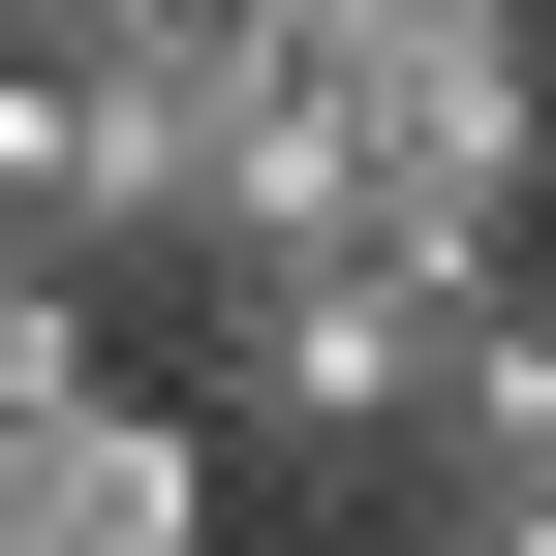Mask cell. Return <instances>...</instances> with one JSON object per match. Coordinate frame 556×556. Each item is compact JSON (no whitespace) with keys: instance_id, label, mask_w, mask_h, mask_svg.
Instances as JSON below:
<instances>
[{"instance_id":"8992f818","label":"cell","mask_w":556,"mask_h":556,"mask_svg":"<svg viewBox=\"0 0 556 556\" xmlns=\"http://www.w3.org/2000/svg\"><path fill=\"white\" fill-rule=\"evenodd\" d=\"M526 62H556V31H526Z\"/></svg>"},{"instance_id":"7a4b0ae2","label":"cell","mask_w":556,"mask_h":556,"mask_svg":"<svg viewBox=\"0 0 556 556\" xmlns=\"http://www.w3.org/2000/svg\"><path fill=\"white\" fill-rule=\"evenodd\" d=\"M371 526L402 556H556V278H464L433 309V402H402Z\"/></svg>"},{"instance_id":"5b68a950","label":"cell","mask_w":556,"mask_h":556,"mask_svg":"<svg viewBox=\"0 0 556 556\" xmlns=\"http://www.w3.org/2000/svg\"><path fill=\"white\" fill-rule=\"evenodd\" d=\"M464 31H556V0H464Z\"/></svg>"},{"instance_id":"277c9868","label":"cell","mask_w":556,"mask_h":556,"mask_svg":"<svg viewBox=\"0 0 556 556\" xmlns=\"http://www.w3.org/2000/svg\"><path fill=\"white\" fill-rule=\"evenodd\" d=\"M0 31H155V0H0Z\"/></svg>"},{"instance_id":"6da1fadb","label":"cell","mask_w":556,"mask_h":556,"mask_svg":"<svg viewBox=\"0 0 556 556\" xmlns=\"http://www.w3.org/2000/svg\"><path fill=\"white\" fill-rule=\"evenodd\" d=\"M433 309L464 278H402V248H186V433H217V495H371L402 402H433Z\"/></svg>"},{"instance_id":"3957f363","label":"cell","mask_w":556,"mask_h":556,"mask_svg":"<svg viewBox=\"0 0 556 556\" xmlns=\"http://www.w3.org/2000/svg\"><path fill=\"white\" fill-rule=\"evenodd\" d=\"M0 556H217V433H186V371L0 402Z\"/></svg>"}]
</instances>
